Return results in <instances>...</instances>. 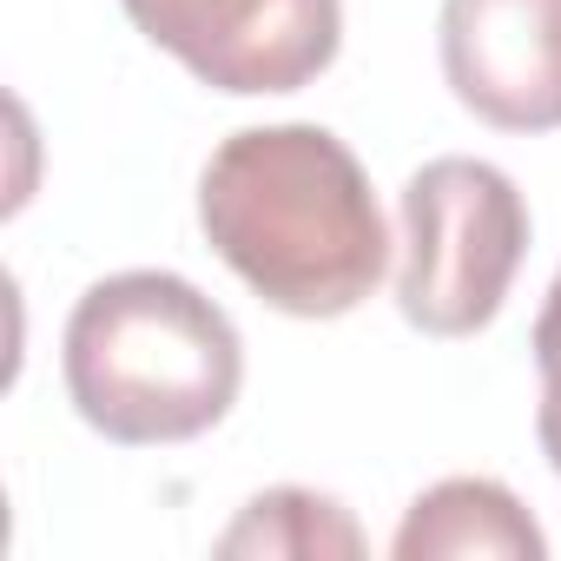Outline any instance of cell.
Wrapping results in <instances>:
<instances>
[{"label":"cell","instance_id":"6da1fadb","mask_svg":"<svg viewBox=\"0 0 561 561\" xmlns=\"http://www.w3.org/2000/svg\"><path fill=\"white\" fill-rule=\"evenodd\" d=\"M211 251L285 318L357 311L390 264V231L357 152L324 126H244L198 179Z\"/></svg>","mask_w":561,"mask_h":561},{"label":"cell","instance_id":"7a4b0ae2","mask_svg":"<svg viewBox=\"0 0 561 561\" xmlns=\"http://www.w3.org/2000/svg\"><path fill=\"white\" fill-rule=\"evenodd\" d=\"M73 410L126 449L192 443L238 403V324L179 271H119L73 305L60 344Z\"/></svg>","mask_w":561,"mask_h":561},{"label":"cell","instance_id":"3957f363","mask_svg":"<svg viewBox=\"0 0 561 561\" xmlns=\"http://www.w3.org/2000/svg\"><path fill=\"white\" fill-rule=\"evenodd\" d=\"M528 251V205L489 159H430L403 185L397 311L423 337H476Z\"/></svg>","mask_w":561,"mask_h":561},{"label":"cell","instance_id":"277c9868","mask_svg":"<svg viewBox=\"0 0 561 561\" xmlns=\"http://www.w3.org/2000/svg\"><path fill=\"white\" fill-rule=\"evenodd\" d=\"M133 27L218 93H298L344 41V0H119Z\"/></svg>","mask_w":561,"mask_h":561},{"label":"cell","instance_id":"5b68a950","mask_svg":"<svg viewBox=\"0 0 561 561\" xmlns=\"http://www.w3.org/2000/svg\"><path fill=\"white\" fill-rule=\"evenodd\" d=\"M443 73L502 133L561 126V0H443Z\"/></svg>","mask_w":561,"mask_h":561},{"label":"cell","instance_id":"8992f818","mask_svg":"<svg viewBox=\"0 0 561 561\" xmlns=\"http://www.w3.org/2000/svg\"><path fill=\"white\" fill-rule=\"evenodd\" d=\"M397 561H443V554H508V561H541L548 541L528 522V508L489 482V476H449L423 489L397 528Z\"/></svg>","mask_w":561,"mask_h":561},{"label":"cell","instance_id":"52a82bcc","mask_svg":"<svg viewBox=\"0 0 561 561\" xmlns=\"http://www.w3.org/2000/svg\"><path fill=\"white\" fill-rule=\"evenodd\" d=\"M218 554H285V561H324V554H364L357 522L344 502L311 489H264L244 502V515L218 535Z\"/></svg>","mask_w":561,"mask_h":561},{"label":"cell","instance_id":"ba28073f","mask_svg":"<svg viewBox=\"0 0 561 561\" xmlns=\"http://www.w3.org/2000/svg\"><path fill=\"white\" fill-rule=\"evenodd\" d=\"M535 370H541V410H535V436L561 476V271L548 285V305L535 318Z\"/></svg>","mask_w":561,"mask_h":561}]
</instances>
